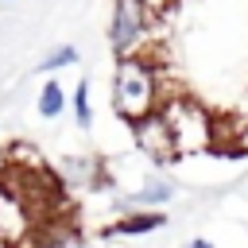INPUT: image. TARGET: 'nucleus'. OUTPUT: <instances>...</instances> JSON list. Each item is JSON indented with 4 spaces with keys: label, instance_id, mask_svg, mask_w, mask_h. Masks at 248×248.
<instances>
[{
    "label": "nucleus",
    "instance_id": "nucleus-1",
    "mask_svg": "<svg viewBox=\"0 0 248 248\" xmlns=\"http://www.w3.org/2000/svg\"><path fill=\"white\" fill-rule=\"evenodd\" d=\"M170 89H178V85H170L167 66H163V58L155 50L116 58V70H112V108H116V116L124 124H136V120L151 116Z\"/></svg>",
    "mask_w": 248,
    "mask_h": 248
},
{
    "label": "nucleus",
    "instance_id": "nucleus-2",
    "mask_svg": "<svg viewBox=\"0 0 248 248\" xmlns=\"http://www.w3.org/2000/svg\"><path fill=\"white\" fill-rule=\"evenodd\" d=\"M159 112L167 116L170 132H174V143H178V159L182 155H202V151H213V112L190 97L186 89H170L159 105Z\"/></svg>",
    "mask_w": 248,
    "mask_h": 248
},
{
    "label": "nucleus",
    "instance_id": "nucleus-3",
    "mask_svg": "<svg viewBox=\"0 0 248 248\" xmlns=\"http://www.w3.org/2000/svg\"><path fill=\"white\" fill-rule=\"evenodd\" d=\"M163 19H155L140 0H112L108 8V46L116 58L124 54H143L155 50V27Z\"/></svg>",
    "mask_w": 248,
    "mask_h": 248
},
{
    "label": "nucleus",
    "instance_id": "nucleus-4",
    "mask_svg": "<svg viewBox=\"0 0 248 248\" xmlns=\"http://www.w3.org/2000/svg\"><path fill=\"white\" fill-rule=\"evenodd\" d=\"M128 128H132V143H136V151H140L151 167H170V163L178 159L174 132H170V124H167V116H163L159 108H155L151 116L128 124Z\"/></svg>",
    "mask_w": 248,
    "mask_h": 248
},
{
    "label": "nucleus",
    "instance_id": "nucleus-5",
    "mask_svg": "<svg viewBox=\"0 0 248 248\" xmlns=\"http://www.w3.org/2000/svg\"><path fill=\"white\" fill-rule=\"evenodd\" d=\"M58 178L66 182V190H93V186H108L105 167H101L97 159H89V155H70V159H62Z\"/></svg>",
    "mask_w": 248,
    "mask_h": 248
},
{
    "label": "nucleus",
    "instance_id": "nucleus-6",
    "mask_svg": "<svg viewBox=\"0 0 248 248\" xmlns=\"http://www.w3.org/2000/svg\"><path fill=\"white\" fill-rule=\"evenodd\" d=\"M167 225L163 209H124L112 225L101 229V236H143V232H159Z\"/></svg>",
    "mask_w": 248,
    "mask_h": 248
},
{
    "label": "nucleus",
    "instance_id": "nucleus-7",
    "mask_svg": "<svg viewBox=\"0 0 248 248\" xmlns=\"http://www.w3.org/2000/svg\"><path fill=\"white\" fill-rule=\"evenodd\" d=\"M170 198H174V186L155 174V178H147L140 190H132L128 198H116V209H163Z\"/></svg>",
    "mask_w": 248,
    "mask_h": 248
},
{
    "label": "nucleus",
    "instance_id": "nucleus-8",
    "mask_svg": "<svg viewBox=\"0 0 248 248\" xmlns=\"http://www.w3.org/2000/svg\"><path fill=\"white\" fill-rule=\"evenodd\" d=\"M66 108H70V93L62 89V81L46 78L43 89H39V116H43V120H58Z\"/></svg>",
    "mask_w": 248,
    "mask_h": 248
},
{
    "label": "nucleus",
    "instance_id": "nucleus-9",
    "mask_svg": "<svg viewBox=\"0 0 248 248\" xmlns=\"http://www.w3.org/2000/svg\"><path fill=\"white\" fill-rule=\"evenodd\" d=\"M4 167H16V170H39V167H46V163H43V151H39L35 143L16 140V143L4 147Z\"/></svg>",
    "mask_w": 248,
    "mask_h": 248
},
{
    "label": "nucleus",
    "instance_id": "nucleus-10",
    "mask_svg": "<svg viewBox=\"0 0 248 248\" xmlns=\"http://www.w3.org/2000/svg\"><path fill=\"white\" fill-rule=\"evenodd\" d=\"M70 112H74L78 128H89V124H93V101H89V81H85V78L70 89Z\"/></svg>",
    "mask_w": 248,
    "mask_h": 248
},
{
    "label": "nucleus",
    "instance_id": "nucleus-11",
    "mask_svg": "<svg viewBox=\"0 0 248 248\" xmlns=\"http://www.w3.org/2000/svg\"><path fill=\"white\" fill-rule=\"evenodd\" d=\"M70 66H78V46H74V43L54 46V50L39 62V70H43V74H58V70H70Z\"/></svg>",
    "mask_w": 248,
    "mask_h": 248
},
{
    "label": "nucleus",
    "instance_id": "nucleus-12",
    "mask_svg": "<svg viewBox=\"0 0 248 248\" xmlns=\"http://www.w3.org/2000/svg\"><path fill=\"white\" fill-rule=\"evenodd\" d=\"M140 4H143V8H147L155 19H167V16L178 8V0H140Z\"/></svg>",
    "mask_w": 248,
    "mask_h": 248
},
{
    "label": "nucleus",
    "instance_id": "nucleus-13",
    "mask_svg": "<svg viewBox=\"0 0 248 248\" xmlns=\"http://www.w3.org/2000/svg\"><path fill=\"white\" fill-rule=\"evenodd\" d=\"M182 248H213V244H209V240H205V236H194V240H186V244H182Z\"/></svg>",
    "mask_w": 248,
    "mask_h": 248
},
{
    "label": "nucleus",
    "instance_id": "nucleus-14",
    "mask_svg": "<svg viewBox=\"0 0 248 248\" xmlns=\"http://www.w3.org/2000/svg\"><path fill=\"white\" fill-rule=\"evenodd\" d=\"M0 248H16V244H12V240H4V236H0Z\"/></svg>",
    "mask_w": 248,
    "mask_h": 248
}]
</instances>
